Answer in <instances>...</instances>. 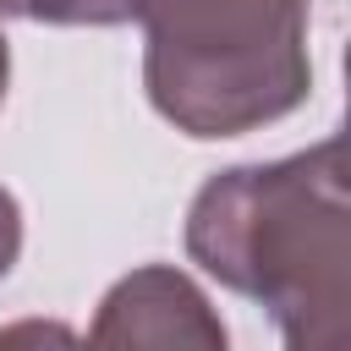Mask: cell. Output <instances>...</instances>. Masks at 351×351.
Listing matches in <instances>:
<instances>
[{
  "label": "cell",
  "mask_w": 351,
  "mask_h": 351,
  "mask_svg": "<svg viewBox=\"0 0 351 351\" xmlns=\"http://www.w3.org/2000/svg\"><path fill=\"white\" fill-rule=\"evenodd\" d=\"M186 258L269 307L285 351H351L346 137L208 176L186 208Z\"/></svg>",
  "instance_id": "obj_1"
},
{
  "label": "cell",
  "mask_w": 351,
  "mask_h": 351,
  "mask_svg": "<svg viewBox=\"0 0 351 351\" xmlns=\"http://www.w3.org/2000/svg\"><path fill=\"white\" fill-rule=\"evenodd\" d=\"M148 104L186 137H241L313 93L307 0H137Z\"/></svg>",
  "instance_id": "obj_2"
},
{
  "label": "cell",
  "mask_w": 351,
  "mask_h": 351,
  "mask_svg": "<svg viewBox=\"0 0 351 351\" xmlns=\"http://www.w3.org/2000/svg\"><path fill=\"white\" fill-rule=\"evenodd\" d=\"M82 351H230V329L186 269L143 263L99 296Z\"/></svg>",
  "instance_id": "obj_3"
},
{
  "label": "cell",
  "mask_w": 351,
  "mask_h": 351,
  "mask_svg": "<svg viewBox=\"0 0 351 351\" xmlns=\"http://www.w3.org/2000/svg\"><path fill=\"white\" fill-rule=\"evenodd\" d=\"M137 0H0V16L55 22V27H115L132 22Z\"/></svg>",
  "instance_id": "obj_4"
},
{
  "label": "cell",
  "mask_w": 351,
  "mask_h": 351,
  "mask_svg": "<svg viewBox=\"0 0 351 351\" xmlns=\"http://www.w3.org/2000/svg\"><path fill=\"white\" fill-rule=\"evenodd\" d=\"M0 351H82V340L60 318H11L0 324Z\"/></svg>",
  "instance_id": "obj_5"
},
{
  "label": "cell",
  "mask_w": 351,
  "mask_h": 351,
  "mask_svg": "<svg viewBox=\"0 0 351 351\" xmlns=\"http://www.w3.org/2000/svg\"><path fill=\"white\" fill-rule=\"evenodd\" d=\"M16 258H22V203L11 197V186H0V280L11 274Z\"/></svg>",
  "instance_id": "obj_6"
},
{
  "label": "cell",
  "mask_w": 351,
  "mask_h": 351,
  "mask_svg": "<svg viewBox=\"0 0 351 351\" xmlns=\"http://www.w3.org/2000/svg\"><path fill=\"white\" fill-rule=\"evenodd\" d=\"M5 82H11V44L0 33V104H5Z\"/></svg>",
  "instance_id": "obj_7"
}]
</instances>
